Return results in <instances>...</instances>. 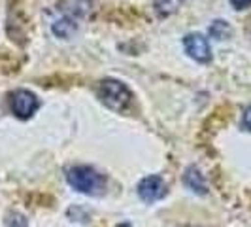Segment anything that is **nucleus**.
Segmentation results:
<instances>
[{"mask_svg":"<svg viewBox=\"0 0 251 227\" xmlns=\"http://www.w3.org/2000/svg\"><path fill=\"white\" fill-rule=\"evenodd\" d=\"M66 180L75 191L85 193V195H93V197L102 195L104 189H106L104 176L99 170H95L93 167H87V165H77V167L68 169L66 170Z\"/></svg>","mask_w":251,"mask_h":227,"instance_id":"1","label":"nucleus"},{"mask_svg":"<svg viewBox=\"0 0 251 227\" xmlns=\"http://www.w3.org/2000/svg\"><path fill=\"white\" fill-rule=\"evenodd\" d=\"M99 97L108 108L119 112V110H125L128 106V102L132 99V93L123 82L108 78V80H102L100 85H99Z\"/></svg>","mask_w":251,"mask_h":227,"instance_id":"2","label":"nucleus"},{"mask_svg":"<svg viewBox=\"0 0 251 227\" xmlns=\"http://www.w3.org/2000/svg\"><path fill=\"white\" fill-rule=\"evenodd\" d=\"M10 106H12V112L15 114L19 119H28V117L38 110L40 102H38L36 95H34L32 91L17 89V91L12 93Z\"/></svg>","mask_w":251,"mask_h":227,"instance_id":"3","label":"nucleus"},{"mask_svg":"<svg viewBox=\"0 0 251 227\" xmlns=\"http://www.w3.org/2000/svg\"><path fill=\"white\" fill-rule=\"evenodd\" d=\"M183 48L191 59L199 63H208L212 59V50L208 44V38L202 36L201 32H191L183 38Z\"/></svg>","mask_w":251,"mask_h":227,"instance_id":"4","label":"nucleus"},{"mask_svg":"<svg viewBox=\"0 0 251 227\" xmlns=\"http://www.w3.org/2000/svg\"><path fill=\"white\" fill-rule=\"evenodd\" d=\"M164 193H166V186H164V180L161 176H146L138 184V195L144 202H155L159 199H163Z\"/></svg>","mask_w":251,"mask_h":227,"instance_id":"5","label":"nucleus"},{"mask_svg":"<svg viewBox=\"0 0 251 227\" xmlns=\"http://www.w3.org/2000/svg\"><path fill=\"white\" fill-rule=\"evenodd\" d=\"M59 8L70 19H81L93 12V0H59Z\"/></svg>","mask_w":251,"mask_h":227,"instance_id":"6","label":"nucleus"},{"mask_svg":"<svg viewBox=\"0 0 251 227\" xmlns=\"http://www.w3.org/2000/svg\"><path fill=\"white\" fill-rule=\"evenodd\" d=\"M183 184L187 186L191 191H197L204 195L206 193V182H204V176L201 174V170L197 167H189L183 174Z\"/></svg>","mask_w":251,"mask_h":227,"instance_id":"7","label":"nucleus"},{"mask_svg":"<svg viewBox=\"0 0 251 227\" xmlns=\"http://www.w3.org/2000/svg\"><path fill=\"white\" fill-rule=\"evenodd\" d=\"M75 25L74 19H70V17H63V19H57L53 25H51V30H53V34L59 38H70L72 34L75 32Z\"/></svg>","mask_w":251,"mask_h":227,"instance_id":"8","label":"nucleus"},{"mask_svg":"<svg viewBox=\"0 0 251 227\" xmlns=\"http://www.w3.org/2000/svg\"><path fill=\"white\" fill-rule=\"evenodd\" d=\"M179 6H181V0H153L155 12L159 15H163V17L176 13L179 10Z\"/></svg>","mask_w":251,"mask_h":227,"instance_id":"9","label":"nucleus"},{"mask_svg":"<svg viewBox=\"0 0 251 227\" xmlns=\"http://www.w3.org/2000/svg\"><path fill=\"white\" fill-rule=\"evenodd\" d=\"M230 25L223 21V19H215L214 23L210 25V36L215 38V40H225V38L230 36Z\"/></svg>","mask_w":251,"mask_h":227,"instance_id":"10","label":"nucleus"},{"mask_svg":"<svg viewBox=\"0 0 251 227\" xmlns=\"http://www.w3.org/2000/svg\"><path fill=\"white\" fill-rule=\"evenodd\" d=\"M4 226L6 227H28V222H26V218L21 214V212L12 210V212H8V216H6Z\"/></svg>","mask_w":251,"mask_h":227,"instance_id":"11","label":"nucleus"},{"mask_svg":"<svg viewBox=\"0 0 251 227\" xmlns=\"http://www.w3.org/2000/svg\"><path fill=\"white\" fill-rule=\"evenodd\" d=\"M234 10H248L251 6V0H230Z\"/></svg>","mask_w":251,"mask_h":227,"instance_id":"12","label":"nucleus"},{"mask_svg":"<svg viewBox=\"0 0 251 227\" xmlns=\"http://www.w3.org/2000/svg\"><path fill=\"white\" fill-rule=\"evenodd\" d=\"M244 125H246L248 131H251V106L244 112Z\"/></svg>","mask_w":251,"mask_h":227,"instance_id":"13","label":"nucleus"},{"mask_svg":"<svg viewBox=\"0 0 251 227\" xmlns=\"http://www.w3.org/2000/svg\"><path fill=\"white\" fill-rule=\"evenodd\" d=\"M119 227H130V226H128V224H121Z\"/></svg>","mask_w":251,"mask_h":227,"instance_id":"14","label":"nucleus"}]
</instances>
